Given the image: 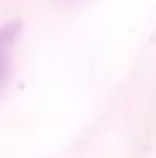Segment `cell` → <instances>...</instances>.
I'll return each instance as SVG.
<instances>
[{"mask_svg": "<svg viewBox=\"0 0 156 158\" xmlns=\"http://www.w3.org/2000/svg\"><path fill=\"white\" fill-rule=\"evenodd\" d=\"M22 32L19 22H9L0 28V92L6 88L11 69H13V49L17 43V36Z\"/></svg>", "mask_w": 156, "mask_h": 158, "instance_id": "cell-1", "label": "cell"}]
</instances>
